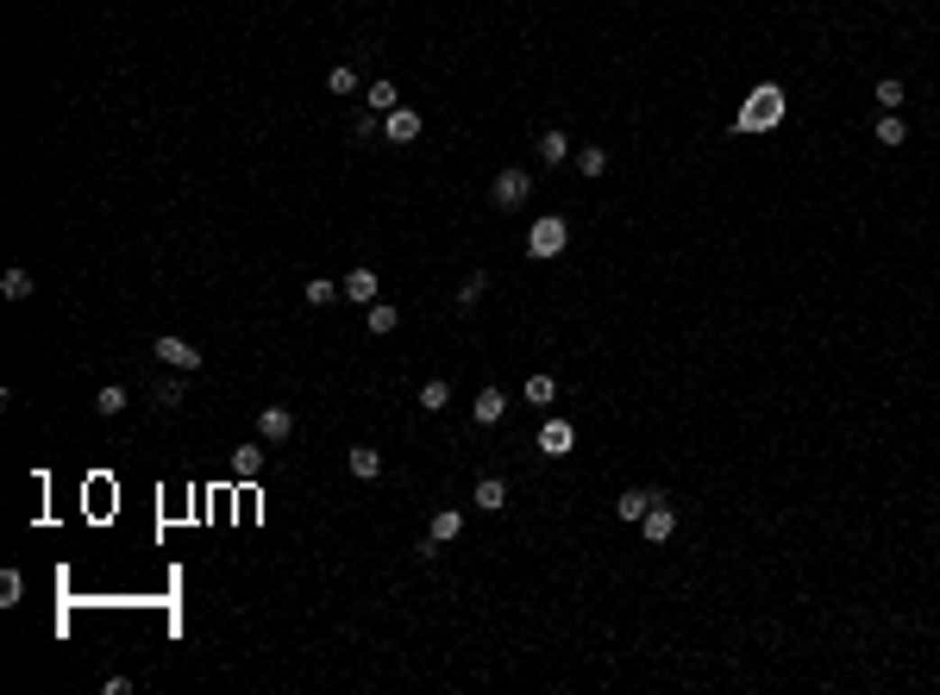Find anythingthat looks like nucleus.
Returning <instances> with one entry per match:
<instances>
[{"mask_svg":"<svg viewBox=\"0 0 940 695\" xmlns=\"http://www.w3.org/2000/svg\"><path fill=\"white\" fill-rule=\"evenodd\" d=\"M420 132H426V120H420L414 107H396V113H383V139H389V144H414Z\"/></svg>","mask_w":940,"mask_h":695,"instance_id":"423d86ee","label":"nucleus"},{"mask_svg":"<svg viewBox=\"0 0 940 695\" xmlns=\"http://www.w3.org/2000/svg\"><path fill=\"white\" fill-rule=\"evenodd\" d=\"M182 395H188L182 370H163V376H157V389H151V408H157V414H176V408H182Z\"/></svg>","mask_w":940,"mask_h":695,"instance_id":"0eeeda50","label":"nucleus"},{"mask_svg":"<svg viewBox=\"0 0 940 695\" xmlns=\"http://www.w3.org/2000/svg\"><path fill=\"white\" fill-rule=\"evenodd\" d=\"M351 139H358V144L383 139V113H370V107H364V113H358V120H351Z\"/></svg>","mask_w":940,"mask_h":695,"instance_id":"c756f323","label":"nucleus"},{"mask_svg":"<svg viewBox=\"0 0 940 695\" xmlns=\"http://www.w3.org/2000/svg\"><path fill=\"white\" fill-rule=\"evenodd\" d=\"M151 351H157V364H163V370H182V376H195V370H201V351H195L188 338H176V332H163Z\"/></svg>","mask_w":940,"mask_h":695,"instance_id":"20e7f679","label":"nucleus"},{"mask_svg":"<svg viewBox=\"0 0 940 695\" xmlns=\"http://www.w3.org/2000/svg\"><path fill=\"white\" fill-rule=\"evenodd\" d=\"M570 157H577V150H570V139H564L558 126H552V132H539V163H570Z\"/></svg>","mask_w":940,"mask_h":695,"instance_id":"5701e85b","label":"nucleus"},{"mask_svg":"<svg viewBox=\"0 0 940 695\" xmlns=\"http://www.w3.org/2000/svg\"><path fill=\"white\" fill-rule=\"evenodd\" d=\"M470 501H477L483 514H502V508H508V483H502V476H477Z\"/></svg>","mask_w":940,"mask_h":695,"instance_id":"ddd939ff","label":"nucleus"},{"mask_svg":"<svg viewBox=\"0 0 940 695\" xmlns=\"http://www.w3.org/2000/svg\"><path fill=\"white\" fill-rule=\"evenodd\" d=\"M351 476H358V483H377V476H383V451H377V445H351Z\"/></svg>","mask_w":940,"mask_h":695,"instance_id":"aec40b11","label":"nucleus"},{"mask_svg":"<svg viewBox=\"0 0 940 695\" xmlns=\"http://www.w3.org/2000/svg\"><path fill=\"white\" fill-rule=\"evenodd\" d=\"M570 445H577V426L570 420H545L539 426V457H564Z\"/></svg>","mask_w":940,"mask_h":695,"instance_id":"6e6552de","label":"nucleus"},{"mask_svg":"<svg viewBox=\"0 0 940 695\" xmlns=\"http://www.w3.org/2000/svg\"><path fill=\"white\" fill-rule=\"evenodd\" d=\"M521 402H534L539 414H545V408L558 402V376H545V370H534V376L521 383Z\"/></svg>","mask_w":940,"mask_h":695,"instance_id":"2eb2a0df","label":"nucleus"},{"mask_svg":"<svg viewBox=\"0 0 940 695\" xmlns=\"http://www.w3.org/2000/svg\"><path fill=\"white\" fill-rule=\"evenodd\" d=\"M32 288H38V282H32V270H6V276H0V294H6V301H25Z\"/></svg>","mask_w":940,"mask_h":695,"instance_id":"c85d7f7f","label":"nucleus"},{"mask_svg":"<svg viewBox=\"0 0 940 695\" xmlns=\"http://www.w3.org/2000/svg\"><path fill=\"white\" fill-rule=\"evenodd\" d=\"M653 501H665V489H659V483H646V489H627V495H621V501H615V514H621V520H627V527H640V520H646V508H653Z\"/></svg>","mask_w":940,"mask_h":695,"instance_id":"39448f33","label":"nucleus"},{"mask_svg":"<svg viewBox=\"0 0 940 695\" xmlns=\"http://www.w3.org/2000/svg\"><path fill=\"white\" fill-rule=\"evenodd\" d=\"M483 294H489V276H483V270H470V276H464V288H458V307L470 313V307H477Z\"/></svg>","mask_w":940,"mask_h":695,"instance_id":"cd10ccee","label":"nucleus"},{"mask_svg":"<svg viewBox=\"0 0 940 695\" xmlns=\"http://www.w3.org/2000/svg\"><path fill=\"white\" fill-rule=\"evenodd\" d=\"M570 163H577V176H583V182H596V176L608 169V150H602V144H583V150H577Z\"/></svg>","mask_w":940,"mask_h":695,"instance_id":"393cba45","label":"nucleus"},{"mask_svg":"<svg viewBox=\"0 0 940 695\" xmlns=\"http://www.w3.org/2000/svg\"><path fill=\"white\" fill-rule=\"evenodd\" d=\"M288 432H295V414H288V408H264V414H258V438H264V445H288Z\"/></svg>","mask_w":940,"mask_h":695,"instance_id":"f8f14e48","label":"nucleus"},{"mask_svg":"<svg viewBox=\"0 0 940 695\" xmlns=\"http://www.w3.org/2000/svg\"><path fill=\"white\" fill-rule=\"evenodd\" d=\"M264 464H269V445H264V438L233 451V476H239V483H258V476H264Z\"/></svg>","mask_w":940,"mask_h":695,"instance_id":"1a4fd4ad","label":"nucleus"},{"mask_svg":"<svg viewBox=\"0 0 940 695\" xmlns=\"http://www.w3.org/2000/svg\"><path fill=\"white\" fill-rule=\"evenodd\" d=\"M301 301H307V307H333V301H339V282L314 276V282H307V288H301Z\"/></svg>","mask_w":940,"mask_h":695,"instance_id":"bb28decb","label":"nucleus"},{"mask_svg":"<svg viewBox=\"0 0 940 695\" xmlns=\"http://www.w3.org/2000/svg\"><path fill=\"white\" fill-rule=\"evenodd\" d=\"M414 402H420V408H426V414H445V408H452V383H445V376H426V383H420V395H414Z\"/></svg>","mask_w":940,"mask_h":695,"instance_id":"6ab92c4d","label":"nucleus"},{"mask_svg":"<svg viewBox=\"0 0 940 695\" xmlns=\"http://www.w3.org/2000/svg\"><path fill=\"white\" fill-rule=\"evenodd\" d=\"M564 245H570V226H564L558 213H539L534 226H527V257H539V264L564 257Z\"/></svg>","mask_w":940,"mask_h":695,"instance_id":"f03ea898","label":"nucleus"},{"mask_svg":"<svg viewBox=\"0 0 940 695\" xmlns=\"http://www.w3.org/2000/svg\"><path fill=\"white\" fill-rule=\"evenodd\" d=\"M784 113H790V95H784L778 82H759V88L740 101L734 132H740V139H753V132H778V126H784Z\"/></svg>","mask_w":940,"mask_h":695,"instance_id":"f257e3e1","label":"nucleus"},{"mask_svg":"<svg viewBox=\"0 0 940 695\" xmlns=\"http://www.w3.org/2000/svg\"><path fill=\"white\" fill-rule=\"evenodd\" d=\"M377 294H383V282H377V270H370V264H358V270L345 276V301H364V307H370Z\"/></svg>","mask_w":940,"mask_h":695,"instance_id":"4468645a","label":"nucleus"},{"mask_svg":"<svg viewBox=\"0 0 940 695\" xmlns=\"http://www.w3.org/2000/svg\"><path fill=\"white\" fill-rule=\"evenodd\" d=\"M502 414H508V395H502L496 383H483V389H477V402H470V420H477V426H496Z\"/></svg>","mask_w":940,"mask_h":695,"instance_id":"9b49d317","label":"nucleus"},{"mask_svg":"<svg viewBox=\"0 0 940 695\" xmlns=\"http://www.w3.org/2000/svg\"><path fill=\"white\" fill-rule=\"evenodd\" d=\"M414 557H420V564H433V557H439V539H433V533H420V539H414Z\"/></svg>","mask_w":940,"mask_h":695,"instance_id":"2f4dec72","label":"nucleus"},{"mask_svg":"<svg viewBox=\"0 0 940 695\" xmlns=\"http://www.w3.org/2000/svg\"><path fill=\"white\" fill-rule=\"evenodd\" d=\"M326 95H339V101H345V95H364L358 69H351V63H333V69H326Z\"/></svg>","mask_w":940,"mask_h":695,"instance_id":"412c9836","label":"nucleus"},{"mask_svg":"<svg viewBox=\"0 0 940 695\" xmlns=\"http://www.w3.org/2000/svg\"><path fill=\"white\" fill-rule=\"evenodd\" d=\"M364 326H370L377 338H389V332L402 326V307H396V301H370V307H364Z\"/></svg>","mask_w":940,"mask_h":695,"instance_id":"dca6fc26","label":"nucleus"},{"mask_svg":"<svg viewBox=\"0 0 940 695\" xmlns=\"http://www.w3.org/2000/svg\"><path fill=\"white\" fill-rule=\"evenodd\" d=\"M872 101H878V113H897V107H903L909 95H903V82H897V76H884V82L872 88Z\"/></svg>","mask_w":940,"mask_h":695,"instance_id":"a878e982","label":"nucleus"},{"mask_svg":"<svg viewBox=\"0 0 940 695\" xmlns=\"http://www.w3.org/2000/svg\"><path fill=\"white\" fill-rule=\"evenodd\" d=\"M126 408H132V395H126L120 383H101V389H95V414L101 420H120Z\"/></svg>","mask_w":940,"mask_h":695,"instance_id":"f3484780","label":"nucleus"},{"mask_svg":"<svg viewBox=\"0 0 940 695\" xmlns=\"http://www.w3.org/2000/svg\"><path fill=\"white\" fill-rule=\"evenodd\" d=\"M640 533H646L653 546H665V539L677 533V508H671V501H653V508H646V520H640Z\"/></svg>","mask_w":940,"mask_h":695,"instance_id":"9d476101","label":"nucleus"},{"mask_svg":"<svg viewBox=\"0 0 940 695\" xmlns=\"http://www.w3.org/2000/svg\"><path fill=\"white\" fill-rule=\"evenodd\" d=\"M489 201H496V213H521V207L534 201V176H527V169H502V176L489 182Z\"/></svg>","mask_w":940,"mask_h":695,"instance_id":"7ed1b4c3","label":"nucleus"},{"mask_svg":"<svg viewBox=\"0 0 940 695\" xmlns=\"http://www.w3.org/2000/svg\"><path fill=\"white\" fill-rule=\"evenodd\" d=\"M426 533H433V539H439V546H452V539H458V533H464V514H458V508H439V514H433V520H426Z\"/></svg>","mask_w":940,"mask_h":695,"instance_id":"4be33fe9","label":"nucleus"},{"mask_svg":"<svg viewBox=\"0 0 940 695\" xmlns=\"http://www.w3.org/2000/svg\"><path fill=\"white\" fill-rule=\"evenodd\" d=\"M364 107H370V113H396V107H402L396 82H370V88H364Z\"/></svg>","mask_w":940,"mask_h":695,"instance_id":"b1692460","label":"nucleus"},{"mask_svg":"<svg viewBox=\"0 0 940 695\" xmlns=\"http://www.w3.org/2000/svg\"><path fill=\"white\" fill-rule=\"evenodd\" d=\"M872 139L884 144V150H897V144H909V126H903V113H878V120H872Z\"/></svg>","mask_w":940,"mask_h":695,"instance_id":"a211bd4d","label":"nucleus"},{"mask_svg":"<svg viewBox=\"0 0 940 695\" xmlns=\"http://www.w3.org/2000/svg\"><path fill=\"white\" fill-rule=\"evenodd\" d=\"M19 595H25V576L19 570H0V608H19Z\"/></svg>","mask_w":940,"mask_h":695,"instance_id":"7c9ffc66","label":"nucleus"}]
</instances>
